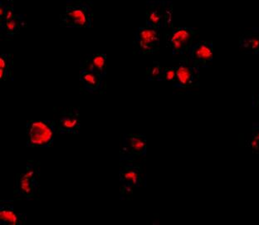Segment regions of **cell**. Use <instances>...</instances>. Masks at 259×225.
<instances>
[{
  "mask_svg": "<svg viewBox=\"0 0 259 225\" xmlns=\"http://www.w3.org/2000/svg\"><path fill=\"white\" fill-rule=\"evenodd\" d=\"M135 45L140 54H153L160 44L159 29L151 27H140L135 32Z\"/></svg>",
  "mask_w": 259,
  "mask_h": 225,
  "instance_id": "cell-6",
  "label": "cell"
},
{
  "mask_svg": "<svg viewBox=\"0 0 259 225\" xmlns=\"http://www.w3.org/2000/svg\"><path fill=\"white\" fill-rule=\"evenodd\" d=\"M120 182L121 184V197L132 195L135 189L141 186V168L137 165H125L120 171Z\"/></svg>",
  "mask_w": 259,
  "mask_h": 225,
  "instance_id": "cell-10",
  "label": "cell"
},
{
  "mask_svg": "<svg viewBox=\"0 0 259 225\" xmlns=\"http://www.w3.org/2000/svg\"><path fill=\"white\" fill-rule=\"evenodd\" d=\"M162 72H163V69L160 67V63H156V62L153 63V65L150 67L147 71V77H148L149 81H159Z\"/></svg>",
  "mask_w": 259,
  "mask_h": 225,
  "instance_id": "cell-19",
  "label": "cell"
},
{
  "mask_svg": "<svg viewBox=\"0 0 259 225\" xmlns=\"http://www.w3.org/2000/svg\"><path fill=\"white\" fill-rule=\"evenodd\" d=\"M240 47L251 53L257 54L259 52V28H253L252 33L243 35L240 38Z\"/></svg>",
  "mask_w": 259,
  "mask_h": 225,
  "instance_id": "cell-16",
  "label": "cell"
},
{
  "mask_svg": "<svg viewBox=\"0 0 259 225\" xmlns=\"http://www.w3.org/2000/svg\"><path fill=\"white\" fill-rule=\"evenodd\" d=\"M93 12L88 3L70 2L60 15L61 26L67 28H90Z\"/></svg>",
  "mask_w": 259,
  "mask_h": 225,
  "instance_id": "cell-2",
  "label": "cell"
},
{
  "mask_svg": "<svg viewBox=\"0 0 259 225\" xmlns=\"http://www.w3.org/2000/svg\"><path fill=\"white\" fill-rule=\"evenodd\" d=\"M27 223V215L16 211L14 207L8 201L0 205V223L5 225H23Z\"/></svg>",
  "mask_w": 259,
  "mask_h": 225,
  "instance_id": "cell-12",
  "label": "cell"
},
{
  "mask_svg": "<svg viewBox=\"0 0 259 225\" xmlns=\"http://www.w3.org/2000/svg\"><path fill=\"white\" fill-rule=\"evenodd\" d=\"M79 79L82 83L84 88L88 91V93H93L102 88L103 77L97 72L81 68Z\"/></svg>",
  "mask_w": 259,
  "mask_h": 225,
  "instance_id": "cell-13",
  "label": "cell"
},
{
  "mask_svg": "<svg viewBox=\"0 0 259 225\" xmlns=\"http://www.w3.org/2000/svg\"><path fill=\"white\" fill-rule=\"evenodd\" d=\"M56 123L52 120H32L26 125L27 147L47 148L54 143Z\"/></svg>",
  "mask_w": 259,
  "mask_h": 225,
  "instance_id": "cell-1",
  "label": "cell"
},
{
  "mask_svg": "<svg viewBox=\"0 0 259 225\" xmlns=\"http://www.w3.org/2000/svg\"><path fill=\"white\" fill-rule=\"evenodd\" d=\"M13 72V60L11 55L3 54L0 56V79L1 81H9L12 78Z\"/></svg>",
  "mask_w": 259,
  "mask_h": 225,
  "instance_id": "cell-17",
  "label": "cell"
},
{
  "mask_svg": "<svg viewBox=\"0 0 259 225\" xmlns=\"http://www.w3.org/2000/svg\"><path fill=\"white\" fill-rule=\"evenodd\" d=\"M195 33V28L190 27L175 28L166 35L167 46L171 49L173 54L182 55L189 51Z\"/></svg>",
  "mask_w": 259,
  "mask_h": 225,
  "instance_id": "cell-5",
  "label": "cell"
},
{
  "mask_svg": "<svg viewBox=\"0 0 259 225\" xmlns=\"http://www.w3.org/2000/svg\"><path fill=\"white\" fill-rule=\"evenodd\" d=\"M251 147L253 150H258L259 149V130L255 133L252 137V142H251Z\"/></svg>",
  "mask_w": 259,
  "mask_h": 225,
  "instance_id": "cell-21",
  "label": "cell"
},
{
  "mask_svg": "<svg viewBox=\"0 0 259 225\" xmlns=\"http://www.w3.org/2000/svg\"><path fill=\"white\" fill-rule=\"evenodd\" d=\"M25 25L24 17L23 14H14V16L5 23L0 31L4 32L9 37H14V35L19 33L22 27Z\"/></svg>",
  "mask_w": 259,
  "mask_h": 225,
  "instance_id": "cell-15",
  "label": "cell"
},
{
  "mask_svg": "<svg viewBox=\"0 0 259 225\" xmlns=\"http://www.w3.org/2000/svg\"><path fill=\"white\" fill-rule=\"evenodd\" d=\"M190 63L198 68H207L213 59V43L207 41L197 42L189 49Z\"/></svg>",
  "mask_w": 259,
  "mask_h": 225,
  "instance_id": "cell-9",
  "label": "cell"
},
{
  "mask_svg": "<svg viewBox=\"0 0 259 225\" xmlns=\"http://www.w3.org/2000/svg\"><path fill=\"white\" fill-rule=\"evenodd\" d=\"M58 131L61 134L78 135L81 131V119L77 110L72 109L61 115Z\"/></svg>",
  "mask_w": 259,
  "mask_h": 225,
  "instance_id": "cell-11",
  "label": "cell"
},
{
  "mask_svg": "<svg viewBox=\"0 0 259 225\" xmlns=\"http://www.w3.org/2000/svg\"><path fill=\"white\" fill-rule=\"evenodd\" d=\"M176 80L174 86L178 88L192 87L199 84V68L189 63L188 61H181L176 67Z\"/></svg>",
  "mask_w": 259,
  "mask_h": 225,
  "instance_id": "cell-8",
  "label": "cell"
},
{
  "mask_svg": "<svg viewBox=\"0 0 259 225\" xmlns=\"http://www.w3.org/2000/svg\"><path fill=\"white\" fill-rule=\"evenodd\" d=\"M107 58L106 54H91L81 63V68L97 72L104 78L107 75Z\"/></svg>",
  "mask_w": 259,
  "mask_h": 225,
  "instance_id": "cell-14",
  "label": "cell"
},
{
  "mask_svg": "<svg viewBox=\"0 0 259 225\" xmlns=\"http://www.w3.org/2000/svg\"><path fill=\"white\" fill-rule=\"evenodd\" d=\"M147 140L144 135L128 134L123 137L122 147L120 149L121 160H133L138 156L146 155Z\"/></svg>",
  "mask_w": 259,
  "mask_h": 225,
  "instance_id": "cell-7",
  "label": "cell"
},
{
  "mask_svg": "<svg viewBox=\"0 0 259 225\" xmlns=\"http://www.w3.org/2000/svg\"><path fill=\"white\" fill-rule=\"evenodd\" d=\"M174 5L169 0H150L146 2V24L151 28H167L172 24Z\"/></svg>",
  "mask_w": 259,
  "mask_h": 225,
  "instance_id": "cell-3",
  "label": "cell"
},
{
  "mask_svg": "<svg viewBox=\"0 0 259 225\" xmlns=\"http://www.w3.org/2000/svg\"><path fill=\"white\" fill-rule=\"evenodd\" d=\"M39 190V170L33 163H28L25 169L17 176L16 193L31 200Z\"/></svg>",
  "mask_w": 259,
  "mask_h": 225,
  "instance_id": "cell-4",
  "label": "cell"
},
{
  "mask_svg": "<svg viewBox=\"0 0 259 225\" xmlns=\"http://www.w3.org/2000/svg\"><path fill=\"white\" fill-rule=\"evenodd\" d=\"M14 15L13 0L0 1V29Z\"/></svg>",
  "mask_w": 259,
  "mask_h": 225,
  "instance_id": "cell-18",
  "label": "cell"
},
{
  "mask_svg": "<svg viewBox=\"0 0 259 225\" xmlns=\"http://www.w3.org/2000/svg\"><path fill=\"white\" fill-rule=\"evenodd\" d=\"M176 67L175 68H168L163 69L161 76L159 81H175L176 80Z\"/></svg>",
  "mask_w": 259,
  "mask_h": 225,
  "instance_id": "cell-20",
  "label": "cell"
}]
</instances>
